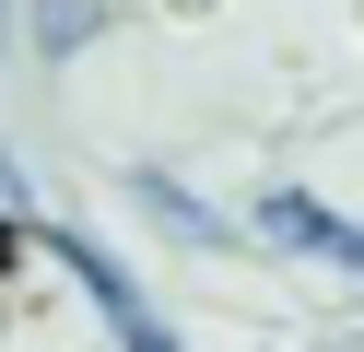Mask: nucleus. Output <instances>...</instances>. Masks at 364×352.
<instances>
[{
    "instance_id": "f03ea898",
    "label": "nucleus",
    "mask_w": 364,
    "mask_h": 352,
    "mask_svg": "<svg viewBox=\"0 0 364 352\" xmlns=\"http://www.w3.org/2000/svg\"><path fill=\"white\" fill-rule=\"evenodd\" d=\"M259 235H270V247H294V258H329V270H353V282H364V223H353V211H329V200H306V188H270V200H259Z\"/></svg>"
},
{
    "instance_id": "f257e3e1",
    "label": "nucleus",
    "mask_w": 364,
    "mask_h": 352,
    "mask_svg": "<svg viewBox=\"0 0 364 352\" xmlns=\"http://www.w3.org/2000/svg\"><path fill=\"white\" fill-rule=\"evenodd\" d=\"M36 247H48L59 270H71L82 294H95V317L118 329V352H176L165 329H153V305H141V282H129V270H118V258H106V247H95V235H82V223H36Z\"/></svg>"
},
{
    "instance_id": "7ed1b4c3",
    "label": "nucleus",
    "mask_w": 364,
    "mask_h": 352,
    "mask_svg": "<svg viewBox=\"0 0 364 352\" xmlns=\"http://www.w3.org/2000/svg\"><path fill=\"white\" fill-rule=\"evenodd\" d=\"M0 188H12V164H0Z\"/></svg>"
}]
</instances>
